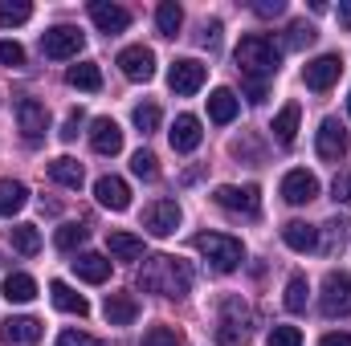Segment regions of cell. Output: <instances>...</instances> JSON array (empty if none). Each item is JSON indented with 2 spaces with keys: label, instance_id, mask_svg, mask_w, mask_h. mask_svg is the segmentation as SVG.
I'll list each match as a JSON object with an SVG mask.
<instances>
[{
  "label": "cell",
  "instance_id": "1",
  "mask_svg": "<svg viewBox=\"0 0 351 346\" xmlns=\"http://www.w3.org/2000/svg\"><path fill=\"white\" fill-rule=\"evenodd\" d=\"M139 285H143L147 293H160V297H184V293L192 289V269H188L180 257L156 253V257L143 261Z\"/></svg>",
  "mask_w": 351,
  "mask_h": 346
},
{
  "label": "cell",
  "instance_id": "2",
  "mask_svg": "<svg viewBox=\"0 0 351 346\" xmlns=\"http://www.w3.org/2000/svg\"><path fill=\"white\" fill-rule=\"evenodd\" d=\"M237 66H241L245 82H258V86H265V78H274V74H278L282 53H278V45H274L269 37H262V33H250V37H241V41H237Z\"/></svg>",
  "mask_w": 351,
  "mask_h": 346
},
{
  "label": "cell",
  "instance_id": "3",
  "mask_svg": "<svg viewBox=\"0 0 351 346\" xmlns=\"http://www.w3.org/2000/svg\"><path fill=\"white\" fill-rule=\"evenodd\" d=\"M192 245H196V253L208 261L217 273H233V269L245 261L241 241H237V237H225V232H200Z\"/></svg>",
  "mask_w": 351,
  "mask_h": 346
},
{
  "label": "cell",
  "instance_id": "4",
  "mask_svg": "<svg viewBox=\"0 0 351 346\" xmlns=\"http://www.w3.org/2000/svg\"><path fill=\"white\" fill-rule=\"evenodd\" d=\"M319 306L327 318H351V273H327Z\"/></svg>",
  "mask_w": 351,
  "mask_h": 346
},
{
  "label": "cell",
  "instance_id": "5",
  "mask_svg": "<svg viewBox=\"0 0 351 346\" xmlns=\"http://www.w3.org/2000/svg\"><path fill=\"white\" fill-rule=\"evenodd\" d=\"M217 338H221V346H245L250 343V310L237 297L225 302L221 322H217Z\"/></svg>",
  "mask_w": 351,
  "mask_h": 346
},
{
  "label": "cell",
  "instance_id": "6",
  "mask_svg": "<svg viewBox=\"0 0 351 346\" xmlns=\"http://www.w3.org/2000/svg\"><path fill=\"white\" fill-rule=\"evenodd\" d=\"M213 200H217L225 212H241V216H258V212H262V191H258L254 183H245V187L221 183V187L213 191Z\"/></svg>",
  "mask_w": 351,
  "mask_h": 346
},
{
  "label": "cell",
  "instance_id": "7",
  "mask_svg": "<svg viewBox=\"0 0 351 346\" xmlns=\"http://www.w3.org/2000/svg\"><path fill=\"white\" fill-rule=\"evenodd\" d=\"M82 45H86V37H82V29H74V25H53V29L41 37V49H45V57H53V62L78 57Z\"/></svg>",
  "mask_w": 351,
  "mask_h": 346
},
{
  "label": "cell",
  "instance_id": "8",
  "mask_svg": "<svg viewBox=\"0 0 351 346\" xmlns=\"http://www.w3.org/2000/svg\"><path fill=\"white\" fill-rule=\"evenodd\" d=\"M180 220H184V212H180L176 200H156V204L143 208V228L152 237H172L176 228H180Z\"/></svg>",
  "mask_w": 351,
  "mask_h": 346
},
{
  "label": "cell",
  "instance_id": "9",
  "mask_svg": "<svg viewBox=\"0 0 351 346\" xmlns=\"http://www.w3.org/2000/svg\"><path fill=\"white\" fill-rule=\"evenodd\" d=\"M315 151H319V159H327V163H339V159L348 155V135H343V127H339L335 118H323V122H319V131H315Z\"/></svg>",
  "mask_w": 351,
  "mask_h": 346
},
{
  "label": "cell",
  "instance_id": "10",
  "mask_svg": "<svg viewBox=\"0 0 351 346\" xmlns=\"http://www.w3.org/2000/svg\"><path fill=\"white\" fill-rule=\"evenodd\" d=\"M204 78H208L204 62H196V57H180V62L172 66V74H168V86H172L180 98H192L196 90L204 86Z\"/></svg>",
  "mask_w": 351,
  "mask_h": 346
},
{
  "label": "cell",
  "instance_id": "11",
  "mask_svg": "<svg viewBox=\"0 0 351 346\" xmlns=\"http://www.w3.org/2000/svg\"><path fill=\"white\" fill-rule=\"evenodd\" d=\"M119 70H123L131 82H152V74H156V53H152L147 45H127V49L119 53Z\"/></svg>",
  "mask_w": 351,
  "mask_h": 346
},
{
  "label": "cell",
  "instance_id": "12",
  "mask_svg": "<svg viewBox=\"0 0 351 346\" xmlns=\"http://www.w3.org/2000/svg\"><path fill=\"white\" fill-rule=\"evenodd\" d=\"M16 122H21L25 139H29V143H37V139L49 131V110H45L37 98H21V102H16Z\"/></svg>",
  "mask_w": 351,
  "mask_h": 346
},
{
  "label": "cell",
  "instance_id": "13",
  "mask_svg": "<svg viewBox=\"0 0 351 346\" xmlns=\"http://www.w3.org/2000/svg\"><path fill=\"white\" fill-rule=\"evenodd\" d=\"M315 196H319V179L311 172L294 168V172L282 175V200H286V204H311Z\"/></svg>",
  "mask_w": 351,
  "mask_h": 346
},
{
  "label": "cell",
  "instance_id": "14",
  "mask_svg": "<svg viewBox=\"0 0 351 346\" xmlns=\"http://www.w3.org/2000/svg\"><path fill=\"white\" fill-rule=\"evenodd\" d=\"M339 74H343V62H339L335 53H323V57H315V62L302 70V78H306L311 90H331L339 82Z\"/></svg>",
  "mask_w": 351,
  "mask_h": 346
},
{
  "label": "cell",
  "instance_id": "15",
  "mask_svg": "<svg viewBox=\"0 0 351 346\" xmlns=\"http://www.w3.org/2000/svg\"><path fill=\"white\" fill-rule=\"evenodd\" d=\"M90 21H94L106 37H114V33H123V29L131 25V12H127L123 4H110V0H94V4H90Z\"/></svg>",
  "mask_w": 351,
  "mask_h": 346
},
{
  "label": "cell",
  "instance_id": "16",
  "mask_svg": "<svg viewBox=\"0 0 351 346\" xmlns=\"http://www.w3.org/2000/svg\"><path fill=\"white\" fill-rule=\"evenodd\" d=\"M90 147L98 155H119L123 151V127L114 118H94L90 122Z\"/></svg>",
  "mask_w": 351,
  "mask_h": 346
},
{
  "label": "cell",
  "instance_id": "17",
  "mask_svg": "<svg viewBox=\"0 0 351 346\" xmlns=\"http://www.w3.org/2000/svg\"><path fill=\"white\" fill-rule=\"evenodd\" d=\"M94 196H98V204L110 208V212H127V208H131V187H127V179H119V175H102V179L94 183Z\"/></svg>",
  "mask_w": 351,
  "mask_h": 346
},
{
  "label": "cell",
  "instance_id": "18",
  "mask_svg": "<svg viewBox=\"0 0 351 346\" xmlns=\"http://www.w3.org/2000/svg\"><path fill=\"white\" fill-rule=\"evenodd\" d=\"M0 338H4V346H37L41 322H37V318H8V322L0 326Z\"/></svg>",
  "mask_w": 351,
  "mask_h": 346
},
{
  "label": "cell",
  "instance_id": "19",
  "mask_svg": "<svg viewBox=\"0 0 351 346\" xmlns=\"http://www.w3.org/2000/svg\"><path fill=\"white\" fill-rule=\"evenodd\" d=\"M282 241H286L294 253H315V249H319V228L306 224V220H286V224H282Z\"/></svg>",
  "mask_w": 351,
  "mask_h": 346
},
{
  "label": "cell",
  "instance_id": "20",
  "mask_svg": "<svg viewBox=\"0 0 351 346\" xmlns=\"http://www.w3.org/2000/svg\"><path fill=\"white\" fill-rule=\"evenodd\" d=\"M102 314H106L110 326H131V322L139 318V302H135L131 293H106Z\"/></svg>",
  "mask_w": 351,
  "mask_h": 346
},
{
  "label": "cell",
  "instance_id": "21",
  "mask_svg": "<svg viewBox=\"0 0 351 346\" xmlns=\"http://www.w3.org/2000/svg\"><path fill=\"white\" fill-rule=\"evenodd\" d=\"M200 139H204V131H200V118L196 114H180L172 122V147L176 151H196Z\"/></svg>",
  "mask_w": 351,
  "mask_h": 346
},
{
  "label": "cell",
  "instance_id": "22",
  "mask_svg": "<svg viewBox=\"0 0 351 346\" xmlns=\"http://www.w3.org/2000/svg\"><path fill=\"white\" fill-rule=\"evenodd\" d=\"M298 118H302V106H298V102H286V106L274 114V127H269V131H274V139H278L282 147L294 143V135H298Z\"/></svg>",
  "mask_w": 351,
  "mask_h": 346
},
{
  "label": "cell",
  "instance_id": "23",
  "mask_svg": "<svg viewBox=\"0 0 351 346\" xmlns=\"http://www.w3.org/2000/svg\"><path fill=\"white\" fill-rule=\"evenodd\" d=\"M237 110H241V102H237V94H233L229 86H221V90H213V94H208V118H213V122H221V127H225V122H233V118H237Z\"/></svg>",
  "mask_w": 351,
  "mask_h": 346
},
{
  "label": "cell",
  "instance_id": "24",
  "mask_svg": "<svg viewBox=\"0 0 351 346\" xmlns=\"http://www.w3.org/2000/svg\"><path fill=\"white\" fill-rule=\"evenodd\" d=\"M74 273H78L82 281H90V285H102V281L110 277V261L102 257V253H78Z\"/></svg>",
  "mask_w": 351,
  "mask_h": 346
},
{
  "label": "cell",
  "instance_id": "25",
  "mask_svg": "<svg viewBox=\"0 0 351 346\" xmlns=\"http://www.w3.org/2000/svg\"><path fill=\"white\" fill-rule=\"evenodd\" d=\"M49 297H53V306H58L62 314H78V318H82V314L90 310L86 297H82V293H74L66 281H49Z\"/></svg>",
  "mask_w": 351,
  "mask_h": 346
},
{
  "label": "cell",
  "instance_id": "26",
  "mask_svg": "<svg viewBox=\"0 0 351 346\" xmlns=\"http://www.w3.org/2000/svg\"><path fill=\"white\" fill-rule=\"evenodd\" d=\"M106 249H110L114 261H139L143 257V241L135 232H110L106 237Z\"/></svg>",
  "mask_w": 351,
  "mask_h": 346
},
{
  "label": "cell",
  "instance_id": "27",
  "mask_svg": "<svg viewBox=\"0 0 351 346\" xmlns=\"http://www.w3.org/2000/svg\"><path fill=\"white\" fill-rule=\"evenodd\" d=\"M29 204V187L21 179H0V216H12Z\"/></svg>",
  "mask_w": 351,
  "mask_h": 346
},
{
  "label": "cell",
  "instance_id": "28",
  "mask_svg": "<svg viewBox=\"0 0 351 346\" xmlns=\"http://www.w3.org/2000/svg\"><path fill=\"white\" fill-rule=\"evenodd\" d=\"M8 237H12V249H16V253H25V257H37V253H41V232H37V224H12Z\"/></svg>",
  "mask_w": 351,
  "mask_h": 346
},
{
  "label": "cell",
  "instance_id": "29",
  "mask_svg": "<svg viewBox=\"0 0 351 346\" xmlns=\"http://www.w3.org/2000/svg\"><path fill=\"white\" fill-rule=\"evenodd\" d=\"M4 297L16 302V306H21V302H33V297H37V281H33L29 273H8V277H4Z\"/></svg>",
  "mask_w": 351,
  "mask_h": 346
},
{
  "label": "cell",
  "instance_id": "30",
  "mask_svg": "<svg viewBox=\"0 0 351 346\" xmlns=\"http://www.w3.org/2000/svg\"><path fill=\"white\" fill-rule=\"evenodd\" d=\"M49 175H53L62 187H74V191H78V187H82V179H86V175H82V163H78V159H70V155L53 159V163H49Z\"/></svg>",
  "mask_w": 351,
  "mask_h": 346
},
{
  "label": "cell",
  "instance_id": "31",
  "mask_svg": "<svg viewBox=\"0 0 351 346\" xmlns=\"http://www.w3.org/2000/svg\"><path fill=\"white\" fill-rule=\"evenodd\" d=\"M66 82L74 90H102V70L94 66V62H82V66H70V74H66Z\"/></svg>",
  "mask_w": 351,
  "mask_h": 346
},
{
  "label": "cell",
  "instance_id": "32",
  "mask_svg": "<svg viewBox=\"0 0 351 346\" xmlns=\"http://www.w3.org/2000/svg\"><path fill=\"white\" fill-rule=\"evenodd\" d=\"M156 25H160V33H164V37H176V33H180V25H184V8H180L176 0H164V4L156 8Z\"/></svg>",
  "mask_w": 351,
  "mask_h": 346
},
{
  "label": "cell",
  "instance_id": "33",
  "mask_svg": "<svg viewBox=\"0 0 351 346\" xmlns=\"http://www.w3.org/2000/svg\"><path fill=\"white\" fill-rule=\"evenodd\" d=\"M306 302H311V285H306V277H290V281H286V310H290V314H302Z\"/></svg>",
  "mask_w": 351,
  "mask_h": 346
},
{
  "label": "cell",
  "instance_id": "34",
  "mask_svg": "<svg viewBox=\"0 0 351 346\" xmlns=\"http://www.w3.org/2000/svg\"><path fill=\"white\" fill-rule=\"evenodd\" d=\"M29 16H33V4H25V0H4V4H0V25H4V29L25 25Z\"/></svg>",
  "mask_w": 351,
  "mask_h": 346
},
{
  "label": "cell",
  "instance_id": "35",
  "mask_svg": "<svg viewBox=\"0 0 351 346\" xmlns=\"http://www.w3.org/2000/svg\"><path fill=\"white\" fill-rule=\"evenodd\" d=\"M315 25H306V21H294L290 29H286V49H306V45H315Z\"/></svg>",
  "mask_w": 351,
  "mask_h": 346
},
{
  "label": "cell",
  "instance_id": "36",
  "mask_svg": "<svg viewBox=\"0 0 351 346\" xmlns=\"http://www.w3.org/2000/svg\"><path fill=\"white\" fill-rule=\"evenodd\" d=\"M131 118H135V127H139L143 135H152V131H160V106H156V102H139Z\"/></svg>",
  "mask_w": 351,
  "mask_h": 346
},
{
  "label": "cell",
  "instance_id": "37",
  "mask_svg": "<svg viewBox=\"0 0 351 346\" xmlns=\"http://www.w3.org/2000/svg\"><path fill=\"white\" fill-rule=\"evenodd\" d=\"M82 241H86V228H82V224H62L58 237H53V245H58L62 253H74Z\"/></svg>",
  "mask_w": 351,
  "mask_h": 346
},
{
  "label": "cell",
  "instance_id": "38",
  "mask_svg": "<svg viewBox=\"0 0 351 346\" xmlns=\"http://www.w3.org/2000/svg\"><path fill=\"white\" fill-rule=\"evenodd\" d=\"M131 172L139 175V179H156V175H160V159H156L152 151H135V155H131Z\"/></svg>",
  "mask_w": 351,
  "mask_h": 346
},
{
  "label": "cell",
  "instance_id": "39",
  "mask_svg": "<svg viewBox=\"0 0 351 346\" xmlns=\"http://www.w3.org/2000/svg\"><path fill=\"white\" fill-rule=\"evenodd\" d=\"M139 346H180V330L176 326H152Z\"/></svg>",
  "mask_w": 351,
  "mask_h": 346
},
{
  "label": "cell",
  "instance_id": "40",
  "mask_svg": "<svg viewBox=\"0 0 351 346\" xmlns=\"http://www.w3.org/2000/svg\"><path fill=\"white\" fill-rule=\"evenodd\" d=\"M269 346H302V330L298 326H274L269 330Z\"/></svg>",
  "mask_w": 351,
  "mask_h": 346
},
{
  "label": "cell",
  "instance_id": "41",
  "mask_svg": "<svg viewBox=\"0 0 351 346\" xmlns=\"http://www.w3.org/2000/svg\"><path fill=\"white\" fill-rule=\"evenodd\" d=\"M0 66H25V49L16 41H0Z\"/></svg>",
  "mask_w": 351,
  "mask_h": 346
},
{
  "label": "cell",
  "instance_id": "42",
  "mask_svg": "<svg viewBox=\"0 0 351 346\" xmlns=\"http://www.w3.org/2000/svg\"><path fill=\"white\" fill-rule=\"evenodd\" d=\"M343 241H348V237H343V224L331 220V224H327V245H319V249H323V253H335V249H343Z\"/></svg>",
  "mask_w": 351,
  "mask_h": 346
},
{
  "label": "cell",
  "instance_id": "43",
  "mask_svg": "<svg viewBox=\"0 0 351 346\" xmlns=\"http://www.w3.org/2000/svg\"><path fill=\"white\" fill-rule=\"evenodd\" d=\"M58 346H106V343H102V338H90L82 330H66V334L58 338Z\"/></svg>",
  "mask_w": 351,
  "mask_h": 346
},
{
  "label": "cell",
  "instance_id": "44",
  "mask_svg": "<svg viewBox=\"0 0 351 346\" xmlns=\"http://www.w3.org/2000/svg\"><path fill=\"white\" fill-rule=\"evenodd\" d=\"M331 191H335V200H339V204H351V168H348V172H339V175H335Z\"/></svg>",
  "mask_w": 351,
  "mask_h": 346
},
{
  "label": "cell",
  "instance_id": "45",
  "mask_svg": "<svg viewBox=\"0 0 351 346\" xmlns=\"http://www.w3.org/2000/svg\"><path fill=\"white\" fill-rule=\"evenodd\" d=\"M254 12H258V16H282V12H286V4H282V0H258V4H254Z\"/></svg>",
  "mask_w": 351,
  "mask_h": 346
},
{
  "label": "cell",
  "instance_id": "46",
  "mask_svg": "<svg viewBox=\"0 0 351 346\" xmlns=\"http://www.w3.org/2000/svg\"><path fill=\"white\" fill-rule=\"evenodd\" d=\"M78 127H82V110H74L70 118H66V127H62V139L70 143V139H78Z\"/></svg>",
  "mask_w": 351,
  "mask_h": 346
},
{
  "label": "cell",
  "instance_id": "47",
  "mask_svg": "<svg viewBox=\"0 0 351 346\" xmlns=\"http://www.w3.org/2000/svg\"><path fill=\"white\" fill-rule=\"evenodd\" d=\"M319 346H351V334H327Z\"/></svg>",
  "mask_w": 351,
  "mask_h": 346
},
{
  "label": "cell",
  "instance_id": "48",
  "mask_svg": "<svg viewBox=\"0 0 351 346\" xmlns=\"http://www.w3.org/2000/svg\"><path fill=\"white\" fill-rule=\"evenodd\" d=\"M335 12H339V25H348V29H351V0H343Z\"/></svg>",
  "mask_w": 351,
  "mask_h": 346
},
{
  "label": "cell",
  "instance_id": "49",
  "mask_svg": "<svg viewBox=\"0 0 351 346\" xmlns=\"http://www.w3.org/2000/svg\"><path fill=\"white\" fill-rule=\"evenodd\" d=\"M348 114H351V94H348Z\"/></svg>",
  "mask_w": 351,
  "mask_h": 346
}]
</instances>
